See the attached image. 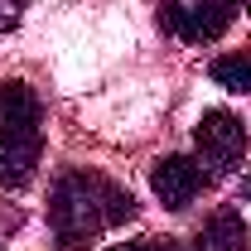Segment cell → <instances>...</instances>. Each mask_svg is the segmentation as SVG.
<instances>
[{"label":"cell","mask_w":251,"mask_h":251,"mask_svg":"<svg viewBox=\"0 0 251 251\" xmlns=\"http://www.w3.org/2000/svg\"><path fill=\"white\" fill-rule=\"evenodd\" d=\"M135 218V198L130 188L111 184L106 174H87V169H73L63 174L53 193H49V232H53V247L58 251H82L92 247L101 232L121 227Z\"/></svg>","instance_id":"6da1fadb"},{"label":"cell","mask_w":251,"mask_h":251,"mask_svg":"<svg viewBox=\"0 0 251 251\" xmlns=\"http://www.w3.org/2000/svg\"><path fill=\"white\" fill-rule=\"evenodd\" d=\"M242 0H159V29H169L174 39L188 44H213L227 34V25L237 20Z\"/></svg>","instance_id":"7a4b0ae2"},{"label":"cell","mask_w":251,"mask_h":251,"mask_svg":"<svg viewBox=\"0 0 251 251\" xmlns=\"http://www.w3.org/2000/svg\"><path fill=\"white\" fill-rule=\"evenodd\" d=\"M193 145L213 169H237L247 155V126L232 111H203L193 126Z\"/></svg>","instance_id":"3957f363"},{"label":"cell","mask_w":251,"mask_h":251,"mask_svg":"<svg viewBox=\"0 0 251 251\" xmlns=\"http://www.w3.org/2000/svg\"><path fill=\"white\" fill-rule=\"evenodd\" d=\"M150 188H155V198L169 213H184L188 203L208 188V174H203L198 159H188V155H164V159H155V169H150Z\"/></svg>","instance_id":"277c9868"},{"label":"cell","mask_w":251,"mask_h":251,"mask_svg":"<svg viewBox=\"0 0 251 251\" xmlns=\"http://www.w3.org/2000/svg\"><path fill=\"white\" fill-rule=\"evenodd\" d=\"M44 135L39 130H0V188H25L39 169Z\"/></svg>","instance_id":"5b68a950"},{"label":"cell","mask_w":251,"mask_h":251,"mask_svg":"<svg viewBox=\"0 0 251 251\" xmlns=\"http://www.w3.org/2000/svg\"><path fill=\"white\" fill-rule=\"evenodd\" d=\"M39 97L29 82H0V130H39Z\"/></svg>","instance_id":"8992f818"},{"label":"cell","mask_w":251,"mask_h":251,"mask_svg":"<svg viewBox=\"0 0 251 251\" xmlns=\"http://www.w3.org/2000/svg\"><path fill=\"white\" fill-rule=\"evenodd\" d=\"M203 251H251V232L237 208H218L203 227Z\"/></svg>","instance_id":"52a82bcc"},{"label":"cell","mask_w":251,"mask_h":251,"mask_svg":"<svg viewBox=\"0 0 251 251\" xmlns=\"http://www.w3.org/2000/svg\"><path fill=\"white\" fill-rule=\"evenodd\" d=\"M208 77L218 82L222 92L247 97V92H251V53H222V58H213Z\"/></svg>","instance_id":"ba28073f"},{"label":"cell","mask_w":251,"mask_h":251,"mask_svg":"<svg viewBox=\"0 0 251 251\" xmlns=\"http://www.w3.org/2000/svg\"><path fill=\"white\" fill-rule=\"evenodd\" d=\"M25 20V0H0V34H10Z\"/></svg>","instance_id":"9c48e42d"},{"label":"cell","mask_w":251,"mask_h":251,"mask_svg":"<svg viewBox=\"0 0 251 251\" xmlns=\"http://www.w3.org/2000/svg\"><path fill=\"white\" fill-rule=\"evenodd\" d=\"M111 251H155V242H126V247H111Z\"/></svg>","instance_id":"30bf717a"},{"label":"cell","mask_w":251,"mask_h":251,"mask_svg":"<svg viewBox=\"0 0 251 251\" xmlns=\"http://www.w3.org/2000/svg\"><path fill=\"white\" fill-rule=\"evenodd\" d=\"M242 198H251V174H247V179H242Z\"/></svg>","instance_id":"8fae6325"}]
</instances>
